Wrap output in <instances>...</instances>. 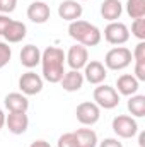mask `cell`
<instances>
[{
	"instance_id": "cell-9",
	"label": "cell",
	"mask_w": 145,
	"mask_h": 147,
	"mask_svg": "<svg viewBox=\"0 0 145 147\" xmlns=\"http://www.w3.org/2000/svg\"><path fill=\"white\" fill-rule=\"evenodd\" d=\"M82 75H84V80H87L89 84L99 86V84H103V82L106 80V77H108V69L104 67L103 62H99V60H91V62L85 63Z\"/></svg>"
},
{
	"instance_id": "cell-28",
	"label": "cell",
	"mask_w": 145,
	"mask_h": 147,
	"mask_svg": "<svg viewBox=\"0 0 145 147\" xmlns=\"http://www.w3.org/2000/svg\"><path fill=\"white\" fill-rule=\"evenodd\" d=\"M99 147H123V144L118 139L109 137V139H104L103 142H99Z\"/></svg>"
},
{
	"instance_id": "cell-20",
	"label": "cell",
	"mask_w": 145,
	"mask_h": 147,
	"mask_svg": "<svg viewBox=\"0 0 145 147\" xmlns=\"http://www.w3.org/2000/svg\"><path fill=\"white\" fill-rule=\"evenodd\" d=\"M123 14V3L119 0H103L101 3V16L109 21V22H114L121 17Z\"/></svg>"
},
{
	"instance_id": "cell-11",
	"label": "cell",
	"mask_w": 145,
	"mask_h": 147,
	"mask_svg": "<svg viewBox=\"0 0 145 147\" xmlns=\"http://www.w3.org/2000/svg\"><path fill=\"white\" fill-rule=\"evenodd\" d=\"M5 125H7L10 134L22 135L29 127V118L26 113H10L9 111V115L5 116Z\"/></svg>"
},
{
	"instance_id": "cell-13",
	"label": "cell",
	"mask_w": 145,
	"mask_h": 147,
	"mask_svg": "<svg viewBox=\"0 0 145 147\" xmlns=\"http://www.w3.org/2000/svg\"><path fill=\"white\" fill-rule=\"evenodd\" d=\"M50 16H51V10L46 2L36 0L28 7V19L33 21L34 24H44L50 19Z\"/></svg>"
},
{
	"instance_id": "cell-5",
	"label": "cell",
	"mask_w": 145,
	"mask_h": 147,
	"mask_svg": "<svg viewBox=\"0 0 145 147\" xmlns=\"http://www.w3.org/2000/svg\"><path fill=\"white\" fill-rule=\"evenodd\" d=\"M113 132L119 137V139H132L138 134V123L133 116L128 115H118L113 123H111Z\"/></svg>"
},
{
	"instance_id": "cell-19",
	"label": "cell",
	"mask_w": 145,
	"mask_h": 147,
	"mask_svg": "<svg viewBox=\"0 0 145 147\" xmlns=\"http://www.w3.org/2000/svg\"><path fill=\"white\" fill-rule=\"evenodd\" d=\"M132 57L135 60V79L138 82L145 80V41H138L135 50L132 51Z\"/></svg>"
},
{
	"instance_id": "cell-8",
	"label": "cell",
	"mask_w": 145,
	"mask_h": 147,
	"mask_svg": "<svg viewBox=\"0 0 145 147\" xmlns=\"http://www.w3.org/2000/svg\"><path fill=\"white\" fill-rule=\"evenodd\" d=\"M19 89L24 96H36L43 91V77L33 70L22 74L19 77Z\"/></svg>"
},
{
	"instance_id": "cell-32",
	"label": "cell",
	"mask_w": 145,
	"mask_h": 147,
	"mask_svg": "<svg viewBox=\"0 0 145 147\" xmlns=\"http://www.w3.org/2000/svg\"><path fill=\"white\" fill-rule=\"evenodd\" d=\"M3 125H5V115H3V111L0 108V130L3 128Z\"/></svg>"
},
{
	"instance_id": "cell-10",
	"label": "cell",
	"mask_w": 145,
	"mask_h": 147,
	"mask_svg": "<svg viewBox=\"0 0 145 147\" xmlns=\"http://www.w3.org/2000/svg\"><path fill=\"white\" fill-rule=\"evenodd\" d=\"M65 62L68 63L70 70H80L85 67V63L89 62V51L85 46L75 43L73 46L68 48V51L65 53Z\"/></svg>"
},
{
	"instance_id": "cell-30",
	"label": "cell",
	"mask_w": 145,
	"mask_h": 147,
	"mask_svg": "<svg viewBox=\"0 0 145 147\" xmlns=\"http://www.w3.org/2000/svg\"><path fill=\"white\" fill-rule=\"evenodd\" d=\"M29 147H51V146H50L46 140H34V142H33Z\"/></svg>"
},
{
	"instance_id": "cell-12",
	"label": "cell",
	"mask_w": 145,
	"mask_h": 147,
	"mask_svg": "<svg viewBox=\"0 0 145 147\" xmlns=\"http://www.w3.org/2000/svg\"><path fill=\"white\" fill-rule=\"evenodd\" d=\"M84 9L80 5L79 0H63L60 5H58V16L60 19L63 21H68V22H73L77 19H80Z\"/></svg>"
},
{
	"instance_id": "cell-27",
	"label": "cell",
	"mask_w": 145,
	"mask_h": 147,
	"mask_svg": "<svg viewBox=\"0 0 145 147\" xmlns=\"http://www.w3.org/2000/svg\"><path fill=\"white\" fill-rule=\"evenodd\" d=\"M17 7V0H0V14H12Z\"/></svg>"
},
{
	"instance_id": "cell-1",
	"label": "cell",
	"mask_w": 145,
	"mask_h": 147,
	"mask_svg": "<svg viewBox=\"0 0 145 147\" xmlns=\"http://www.w3.org/2000/svg\"><path fill=\"white\" fill-rule=\"evenodd\" d=\"M43 79L50 84H58L65 74V51L56 46H48L41 51Z\"/></svg>"
},
{
	"instance_id": "cell-23",
	"label": "cell",
	"mask_w": 145,
	"mask_h": 147,
	"mask_svg": "<svg viewBox=\"0 0 145 147\" xmlns=\"http://www.w3.org/2000/svg\"><path fill=\"white\" fill-rule=\"evenodd\" d=\"M125 9L132 19L145 17V0H126Z\"/></svg>"
},
{
	"instance_id": "cell-33",
	"label": "cell",
	"mask_w": 145,
	"mask_h": 147,
	"mask_svg": "<svg viewBox=\"0 0 145 147\" xmlns=\"http://www.w3.org/2000/svg\"><path fill=\"white\" fill-rule=\"evenodd\" d=\"M80 2H85V0H80Z\"/></svg>"
},
{
	"instance_id": "cell-25",
	"label": "cell",
	"mask_w": 145,
	"mask_h": 147,
	"mask_svg": "<svg viewBox=\"0 0 145 147\" xmlns=\"http://www.w3.org/2000/svg\"><path fill=\"white\" fill-rule=\"evenodd\" d=\"M10 58H12V50H10V46H9L7 43L0 41V70H2L5 65H9Z\"/></svg>"
},
{
	"instance_id": "cell-4",
	"label": "cell",
	"mask_w": 145,
	"mask_h": 147,
	"mask_svg": "<svg viewBox=\"0 0 145 147\" xmlns=\"http://www.w3.org/2000/svg\"><path fill=\"white\" fill-rule=\"evenodd\" d=\"M92 98H94V103L99 106V108H104V110H113L119 105V94L114 87L106 86V84H99L94 92H92Z\"/></svg>"
},
{
	"instance_id": "cell-31",
	"label": "cell",
	"mask_w": 145,
	"mask_h": 147,
	"mask_svg": "<svg viewBox=\"0 0 145 147\" xmlns=\"http://www.w3.org/2000/svg\"><path fill=\"white\" fill-rule=\"evenodd\" d=\"M138 146H140V147H145V134H144V132L138 135Z\"/></svg>"
},
{
	"instance_id": "cell-24",
	"label": "cell",
	"mask_w": 145,
	"mask_h": 147,
	"mask_svg": "<svg viewBox=\"0 0 145 147\" xmlns=\"http://www.w3.org/2000/svg\"><path fill=\"white\" fill-rule=\"evenodd\" d=\"M132 34L137 39H140V41L145 39V19L144 17L133 19V22H132Z\"/></svg>"
},
{
	"instance_id": "cell-29",
	"label": "cell",
	"mask_w": 145,
	"mask_h": 147,
	"mask_svg": "<svg viewBox=\"0 0 145 147\" xmlns=\"http://www.w3.org/2000/svg\"><path fill=\"white\" fill-rule=\"evenodd\" d=\"M10 17L7 16V14H0V36L5 33V29H7V26L10 24Z\"/></svg>"
},
{
	"instance_id": "cell-26",
	"label": "cell",
	"mask_w": 145,
	"mask_h": 147,
	"mask_svg": "<svg viewBox=\"0 0 145 147\" xmlns=\"http://www.w3.org/2000/svg\"><path fill=\"white\" fill-rule=\"evenodd\" d=\"M56 147H77V140H75L73 132H67V134L60 135L58 142H56Z\"/></svg>"
},
{
	"instance_id": "cell-16",
	"label": "cell",
	"mask_w": 145,
	"mask_h": 147,
	"mask_svg": "<svg viewBox=\"0 0 145 147\" xmlns=\"http://www.w3.org/2000/svg\"><path fill=\"white\" fill-rule=\"evenodd\" d=\"M21 65L26 69H34L41 63V50L36 45H26L21 50Z\"/></svg>"
},
{
	"instance_id": "cell-18",
	"label": "cell",
	"mask_w": 145,
	"mask_h": 147,
	"mask_svg": "<svg viewBox=\"0 0 145 147\" xmlns=\"http://www.w3.org/2000/svg\"><path fill=\"white\" fill-rule=\"evenodd\" d=\"M26 33H28L26 24L21 22V21H14V19H12L2 36L5 38L7 43H21V41L26 38Z\"/></svg>"
},
{
	"instance_id": "cell-15",
	"label": "cell",
	"mask_w": 145,
	"mask_h": 147,
	"mask_svg": "<svg viewBox=\"0 0 145 147\" xmlns=\"http://www.w3.org/2000/svg\"><path fill=\"white\" fill-rule=\"evenodd\" d=\"M116 91L119 96H133L140 89V82L135 79L133 74H123L116 79Z\"/></svg>"
},
{
	"instance_id": "cell-21",
	"label": "cell",
	"mask_w": 145,
	"mask_h": 147,
	"mask_svg": "<svg viewBox=\"0 0 145 147\" xmlns=\"http://www.w3.org/2000/svg\"><path fill=\"white\" fill-rule=\"evenodd\" d=\"M77 147H97V134L92 128H79L73 132Z\"/></svg>"
},
{
	"instance_id": "cell-3",
	"label": "cell",
	"mask_w": 145,
	"mask_h": 147,
	"mask_svg": "<svg viewBox=\"0 0 145 147\" xmlns=\"http://www.w3.org/2000/svg\"><path fill=\"white\" fill-rule=\"evenodd\" d=\"M132 50H128L126 46H114L104 57V67L109 70H125L132 63Z\"/></svg>"
},
{
	"instance_id": "cell-2",
	"label": "cell",
	"mask_w": 145,
	"mask_h": 147,
	"mask_svg": "<svg viewBox=\"0 0 145 147\" xmlns=\"http://www.w3.org/2000/svg\"><path fill=\"white\" fill-rule=\"evenodd\" d=\"M68 36L75 39L82 46H97L103 39V33L97 26L87 22V21H73L68 24Z\"/></svg>"
},
{
	"instance_id": "cell-6",
	"label": "cell",
	"mask_w": 145,
	"mask_h": 147,
	"mask_svg": "<svg viewBox=\"0 0 145 147\" xmlns=\"http://www.w3.org/2000/svg\"><path fill=\"white\" fill-rule=\"evenodd\" d=\"M75 116L79 120V123L85 125V127H92L99 121L101 118V108L94 103V101H84L77 106Z\"/></svg>"
},
{
	"instance_id": "cell-17",
	"label": "cell",
	"mask_w": 145,
	"mask_h": 147,
	"mask_svg": "<svg viewBox=\"0 0 145 147\" xmlns=\"http://www.w3.org/2000/svg\"><path fill=\"white\" fill-rule=\"evenodd\" d=\"M58 84H62L63 91H67V92H77L84 86V75L80 70H68L63 74V77Z\"/></svg>"
},
{
	"instance_id": "cell-7",
	"label": "cell",
	"mask_w": 145,
	"mask_h": 147,
	"mask_svg": "<svg viewBox=\"0 0 145 147\" xmlns=\"http://www.w3.org/2000/svg\"><path fill=\"white\" fill-rule=\"evenodd\" d=\"M104 39L108 41L109 45L121 46V45H125L130 39V29H128L126 24H123L119 21L109 22L108 26L104 28Z\"/></svg>"
},
{
	"instance_id": "cell-22",
	"label": "cell",
	"mask_w": 145,
	"mask_h": 147,
	"mask_svg": "<svg viewBox=\"0 0 145 147\" xmlns=\"http://www.w3.org/2000/svg\"><path fill=\"white\" fill-rule=\"evenodd\" d=\"M128 110L137 118L145 116V96H142V94L130 96V99H128Z\"/></svg>"
},
{
	"instance_id": "cell-14",
	"label": "cell",
	"mask_w": 145,
	"mask_h": 147,
	"mask_svg": "<svg viewBox=\"0 0 145 147\" xmlns=\"http://www.w3.org/2000/svg\"><path fill=\"white\" fill-rule=\"evenodd\" d=\"M3 105L10 113H28L29 110V99L22 92H9L3 99Z\"/></svg>"
}]
</instances>
